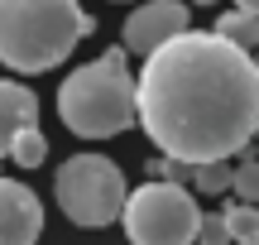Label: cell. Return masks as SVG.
Segmentation results:
<instances>
[{
    "label": "cell",
    "instance_id": "1",
    "mask_svg": "<svg viewBox=\"0 0 259 245\" xmlns=\"http://www.w3.org/2000/svg\"><path fill=\"white\" fill-rule=\"evenodd\" d=\"M135 125L183 169L245 154L259 125V67L211 29H187L144 58Z\"/></svg>",
    "mask_w": 259,
    "mask_h": 245
},
{
    "label": "cell",
    "instance_id": "2",
    "mask_svg": "<svg viewBox=\"0 0 259 245\" xmlns=\"http://www.w3.org/2000/svg\"><path fill=\"white\" fill-rule=\"evenodd\" d=\"M92 29L82 0H0V63L10 72H48Z\"/></svg>",
    "mask_w": 259,
    "mask_h": 245
},
{
    "label": "cell",
    "instance_id": "3",
    "mask_svg": "<svg viewBox=\"0 0 259 245\" xmlns=\"http://www.w3.org/2000/svg\"><path fill=\"white\" fill-rule=\"evenodd\" d=\"M58 115L77 140H111L135 125V77L120 48L72 67L58 87Z\"/></svg>",
    "mask_w": 259,
    "mask_h": 245
},
{
    "label": "cell",
    "instance_id": "4",
    "mask_svg": "<svg viewBox=\"0 0 259 245\" xmlns=\"http://www.w3.org/2000/svg\"><path fill=\"white\" fill-rule=\"evenodd\" d=\"M53 192H58V207L67 212V221L77 226H111L120 221V207H125V173L115 159L106 154H72V159L58 169L53 178Z\"/></svg>",
    "mask_w": 259,
    "mask_h": 245
},
{
    "label": "cell",
    "instance_id": "5",
    "mask_svg": "<svg viewBox=\"0 0 259 245\" xmlns=\"http://www.w3.org/2000/svg\"><path fill=\"white\" fill-rule=\"evenodd\" d=\"M125 236L130 245H192L197 221H202V207L187 188H173V183H144V188L125 192Z\"/></svg>",
    "mask_w": 259,
    "mask_h": 245
},
{
    "label": "cell",
    "instance_id": "6",
    "mask_svg": "<svg viewBox=\"0 0 259 245\" xmlns=\"http://www.w3.org/2000/svg\"><path fill=\"white\" fill-rule=\"evenodd\" d=\"M187 24H192V15H187L183 0H144V5L125 19V48L120 53H144L149 58L154 48H163L168 38L187 34Z\"/></svg>",
    "mask_w": 259,
    "mask_h": 245
},
{
    "label": "cell",
    "instance_id": "7",
    "mask_svg": "<svg viewBox=\"0 0 259 245\" xmlns=\"http://www.w3.org/2000/svg\"><path fill=\"white\" fill-rule=\"evenodd\" d=\"M44 236V202L29 192V183L0 178V245H34Z\"/></svg>",
    "mask_w": 259,
    "mask_h": 245
},
{
    "label": "cell",
    "instance_id": "8",
    "mask_svg": "<svg viewBox=\"0 0 259 245\" xmlns=\"http://www.w3.org/2000/svg\"><path fill=\"white\" fill-rule=\"evenodd\" d=\"M24 130H38V96L10 77H0V159Z\"/></svg>",
    "mask_w": 259,
    "mask_h": 245
},
{
    "label": "cell",
    "instance_id": "9",
    "mask_svg": "<svg viewBox=\"0 0 259 245\" xmlns=\"http://www.w3.org/2000/svg\"><path fill=\"white\" fill-rule=\"evenodd\" d=\"M216 38H226L231 48H240V53H250V48L259 44V15H245V10H226L221 19H216L211 29Z\"/></svg>",
    "mask_w": 259,
    "mask_h": 245
},
{
    "label": "cell",
    "instance_id": "10",
    "mask_svg": "<svg viewBox=\"0 0 259 245\" xmlns=\"http://www.w3.org/2000/svg\"><path fill=\"white\" fill-rule=\"evenodd\" d=\"M10 159H15L19 169H38V164L48 159V140H44V130H24L15 144H10Z\"/></svg>",
    "mask_w": 259,
    "mask_h": 245
},
{
    "label": "cell",
    "instance_id": "11",
    "mask_svg": "<svg viewBox=\"0 0 259 245\" xmlns=\"http://www.w3.org/2000/svg\"><path fill=\"white\" fill-rule=\"evenodd\" d=\"M221 221H226V231H231V240L259 236V212L250 207V202H231V207L221 212Z\"/></svg>",
    "mask_w": 259,
    "mask_h": 245
},
{
    "label": "cell",
    "instance_id": "12",
    "mask_svg": "<svg viewBox=\"0 0 259 245\" xmlns=\"http://www.w3.org/2000/svg\"><path fill=\"white\" fill-rule=\"evenodd\" d=\"M187 178L197 183V192H226L231 188V164H197V169H187Z\"/></svg>",
    "mask_w": 259,
    "mask_h": 245
},
{
    "label": "cell",
    "instance_id": "13",
    "mask_svg": "<svg viewBox=\"0 0 259 245\" xmlns=\"http://www.w3.org/2000/svg\"><path fill=\"white\" fill-rule=\"evenodd\" d=\"M231 188H235V197L240 202H250L254 207V197H259V164L245 154L240 159V169H231Z\"/></svg>",
    "mask_w": 259,
    "mask_h": 245
},
{
    "label": "cell",
    "instance_id": "14",
    "mask_svg": "<svg viewBox=\"0 0 259 245\" xmlns=\"http://www.w3.org/2000/svg\"><path fill=\"white\" fill-rule=\"evenodd\" d=\"M192 245H231V231H226L221 212H202V221H197V236Z\"/></svg>",
    "mask_w": 259,
    "mask_h": 245
},
{
    "label": "cell",
    "instance_id": "15",
    "mask_svg": "<svg viewBox=\"0 0 259 245\" xmlns=\"http://www.w3.org/2000/svg\"><path fill=\"white\" fill-rule=\"evenodd\" d=\"M235 10H245V15H259V0H235Z\"/></svg>",
    "mask_w": 259,
    "mask_h": 245
},
{
    "label": "cell",
    "instance_id": "16",
    "mask_svg": "<svg viewBox=\"0 0 259 245\" xmlns=\"http://www.w3.org/2000/svg\"><path fill=\"white\" fill-rule=\"evenodd\" d=\"M235 245H259V236H250V240H235Z\"/></svg>",
    "mask_w": 259,
    "mask_h": 245
},
{
    "label": "cell",
    "instance_id": "17",
    "mask_svg": "<svg viewBox=\"0 0 259 245\" xmlns=\"http://www.w3.org/2000/svg\"><path fill=\"white\" fill-rule=\"evenodd\" d=\"M192 5H216V0H192Z\"/></svg>",
    "mask_w": 259,
    "mask_h": 245
}]
</instances>
